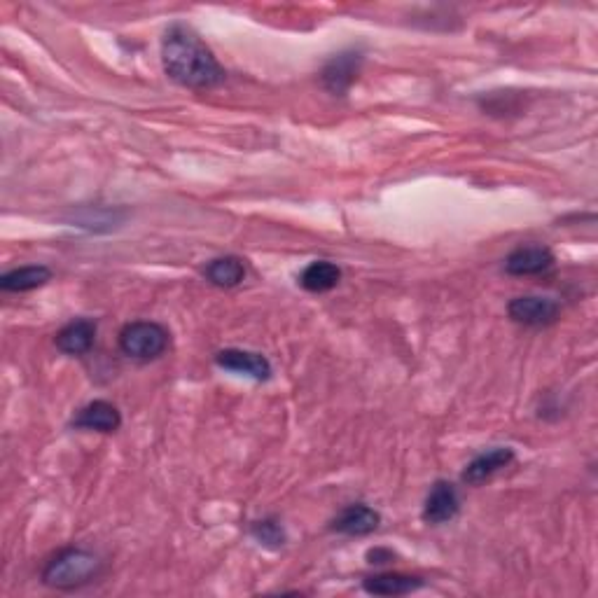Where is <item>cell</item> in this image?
I'll return each instance as SVG.
<instances>
[{"label":"cell","mask_w":598,"mask_h":598,"mask_svg":"<svg viewBox=\"0 0 598 598\" xmlns=\"http://www.w3.org/2000/svg\"><path fill=\"white\" fill-rule=\"evenodd\" d=\"M162 64L173 82L190 89H213L225 80V68L218 64L204 40L185 24H173L164 33Z\"/></svg>","instance_id":"obj_1"},{"label":"cell","mask_w":598,"mask_h":598,"mask_svg":"<svg viewBox=\"0 0 598 598\" xmlns=\"http://www.w3.org/2000/svg\"><path fill=\"white\" fill-rule=\"evenodd\" d=\"M99 570L101 561L94 552L82 547H66L47 561V566L43 568V582L52 589L73 591L94 582Z\"/></svg>","instance_id":"obj_2"},{"label":"cell","mask_w":598,"mask_h":598,"mask_svg":"<svg viewBox=\"0 0 598 598\" xmlns=\"http://www.w3.org/2000/svg\"><path fill=\"white\" fill-rule=\"evenodd\" d=\"M169 330L152 321L127 323L120 332V351L134 360H155L169 349Z\"/></svg>","instance_id":"obj_3"},{"label":"cell","mask_w":598,"mask_h":598,"mask_svg":"<svg viewBox=\"0 0 598 598\" xmlns=\"http://www.w3.org/2000/svg\"><path fill=\"white\" fill-rule=\"evenodd\" d=\"M360 66H363V52L346 50L332 57L321 71V82L330 94L344 96L349 92L353 82L358 80Z\"/></svg>","instance_id":"obj_4"},{"label":"cell","mask_w":598,"mask_h":598,"mask_svg":"<svg viewBox=\"0 0 598 598\" xmlns=\"http://www.w3.org/2000/svg\"><path fill=\"white\" fill-rule=\"evenodd\" d=\"M507 314L514 323L528 325V328H545V325L556 323L561 309L554 299L549 297H535V295H524L514 297L510 304H507Z\"/></svg>","instance_id":"obj_5"},{"label":"cell","mask_w":598,"mask_h":598,"mask_svg":"<svg viewBox=\"0 0 598 598\" xmlns=\"http://www.w3.org/2000/svg\"><path fill=\"white\" fill-rule=\"evenodd\" d=\"M461 512V496H458V489L451 482H444V479H437L433 489L428 491L426 503H423V521L428 524L440 526L454 521Z\"/></svg>","instance_id":"obj_6"},{"label":"cell","mask_w":598,"mask_h":598,"mask_svg":"<svg viewBox=\"0 0 598 598\" xmlns=\"http://www.w3.org/2000/svg\"><path fill=\"white\" fill-rule=\"evenodd\" d=\"M215 365L222 367V370L243 374V377H250L255 381H267L271 379V363L262 353L255 351H243V349H225L215 353Z\"/></svg>","instance_id":"obj_7"},{"label":"cell","mask_w":598,"mask_h":598,"mask_svg":"<svg viewBox=\"0 0 598 598\" xmlns=\"http://www.w3.org/2000/svg\"><path fill=\"white\" fill-rule=\"evenodd\" d=\"M554 267V253L547 246L531 243V246H519L505 257V271L510 276H535L545 274Z\"/></svg>","instance_id":"obj_8"},{"label":"cell","mask_w":598,"mask_h":598,"mask_svg":"<svg viewBox=\"0 0 598 598\" xmlns=\"http://www.w3.org/2000/svg\"><path fill=\"white\" fill-rule=\"evenodd\" d=\"M122 426V414L106 400H94L73 416V428L94 430V433H115Z\"/></svg>","instance_id":"obj_9"},{"label":"cell","mask_w":598,"mask_h":598,"mask_svg":"<svg viewBox=\"0 0 598 598\" xmlns=\"http://www.w3.org/2000/svg\"><path fill=\"white\" fill-rule=\"evenodd\" d=\"M381 517L377 510H372L370 505L356 503L349 505L342 510L332 521V531L339 535H351V538H363V535H370L379 528Z\"/></svg>","instance_id":"obj_10"},{"label":"cell","mask_w":598,"mask_h":598,"mask_svg":"<svg viewBox=\"0 0 598 598\" xmlns=\"http://www.w3.org/2000/svg\"><path fill=\"white\" fill-rule=\"evenodd\" d=\"M512 461H514V449L493 447L489 451H484V454H479L477 458H472V461L465 465L461 479L470 486H479V484L489 482L496 472L507 468Z\"/></svg>","instance_id":"obj_11"},{"label":"cell","mask_w":598,"mask_h":598,"mask_svg":"<svg viewBox=\"0 0 598 598\" xmlns=\"http://www.w3.org/2000/svg\"><path fill=\"white\" fill-rule=\"evenodd\" d=\"M96 339V323L89 318H78L64 325L54 337V344L66 356H85V353L94 346Z\"/></svg>","instance_id":"obj_12"},{"label":"cell","mask_w":598,"mask_h":598,"mask_svg":"<svg viewBox=\"0 0 598 598\" xmlns=\"http://www.w3.org/2000/svg\"><path fill=\"white\" fill-rule=\"evenodd\" d=\"M421 577L416 575H405V573H381L372 575L365 580V591L374 596H405L412 594V591H419L423 587Z\"/></svg>","instance_id":"obj_13"},{"label":"cell","mask_w":598,"mask_h":598,"mask_svg":"<svg viewBox=\"0 0 598 598\" xmlns=\"http://www.w3.org/2000/svg\"><path fill=\"white\" fill-rule=\"evenodd\" d=\"M204 276L206 281L215 285V288L229 290L236 288L243 278H246V264H243L241 257L236 255H225V257H215L204 267Z\"/></svg>","instance_id":"obj_14"},{"label":"cell","mask_w":598,"mask_h":598,"mask_svg":"<svg viewBox=\"0 0 598 598\" xmlns=\"http://www.w3.org/2000/svg\"><path fill=\"white\" fill-rule=\"evenodd\" d=\"M52 281V269L45 264H29V267L12 269L8 274L0 276V288L5 292H29L43 288Z\"/></svg>","instance_id":"obj_15"},{"label":"cell","mask_w":598,"mask_h":598,"mask_svg":"<svg viewBox=\"0 0 598 598\" xmlns=\"http://www.w3.org/2000/svg\"><path fill=\"white\" fill-rule=\"evenodd\" d=\"M339 281H342V269H339L335 262H328V260L311 262L309 267L299 274V285H302L304 290L316 292V295L337 288Z\"/></svg>","instance_id":"obj_16"},{"label":"cell","mask_w":598,"mask_h":598,"mask_svg":"<svg viewBox=\"0 0 598 598\" xmlns=\"http://www.w3.org/2000/svg\"><path fill=\"white\" fill-rule=\"evenodd\" d=\"M250 535L260 542L264 547H271V549H278L285 545V540H288V535H285V528L278 524L276 519H262V521H255L253 526H250Z\"/></svg>","instance_id":"obj_17"},{"label":"cell","mask_w":598,"mask_h":598,"mask_svg":"<svg viewBox=\"0 0 598 598\" xmlns=\"http://www.w3.org/2000/svg\"><path fill=\"white\" fill-rule=\"evenodd\" d=\"M367 559H370V563H377V566H384V563L393 561V552H388V549H372L367 554Z\"/></svg>","instance_id":"obj_18"}]
</instances>
